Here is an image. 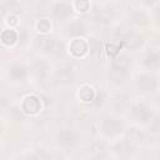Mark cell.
I'll list each match as a JSON object with an SVG mask.
<instances>
[{
	"label": "cell",
	"instance_id": "52a82bcc",
	"mask_svg": "<svg viewBox=\"0 0 160 160\" xmlns=\"http://www.w3.org/2000/svg\"><path fill=\"white\" fill-rule=\"evenodd\" d=\"M42 99L38 94H25L20 102L19 109L25 116H35L42 110Z\"/></svg>",
	"mask_w": 160,
	"mask_h": 160
},
{
	"label": "cell",
	"instance_id": "8992f818",
	"mask_svg": "<svg viewBox=\"0 0 160 160\" xmlns=\"http://www.w3.org/2000/svg\"><path fill=\"white\" fill-rule=\"evenodd\" d=\"M35 48L44 55H56L64 49L60 40L51 35H38Z\"/></svg>",
	"mask_w": 160,
	"mask_h": 160
},
{
	"label": "cell",
	"instance_id": "7402d4cb",
	"mask_svg": "<svg viewBox=\"0 0 160 160\" xmlns=\"http://www.w3.org/2000/svg\"><path fill=\"white\" fill-rule=\"evenodd\" d=\"M52 29H54V24L50 18L42 16L34 22V30L38 35H50Z\"/></svg>",
	"mask_w": 160,
	"mask_h": 160
},
{
	"label": "cell",
	"instance_id": "277c9868",
	"mask_svg": "<svg viewBox=\"0 0 160 160\" xmlns=\"http://www.w3.org/2000/svg\"><path fill=\"white\" fill-rule=\"evenodd\" d=\"M135 89L144 95H152L159 89V76L158 72L141 70L134 78Z\"/></svg>",
	"mask_w": 160,
	"mask_h": 160
},
{
	"label": "cell",
	"instance_id": "5bb4252c",
	"mask_svg": "<svg viewBox=\"0 0 160 160\" xmlns=\"http://www.w3.org/2000/svg\"><path fill=\"white\" fill-rule=\"evenodd\" d=\"M52 78L58 85H61V86L70 85L75 79L74 68L70 64H61L54 70Z\"/></svg>",
	"mask_w": 160,
	"mask_h": 160
},
{
	"label": "cell",
	"instance_id": "30bf717a",
	"mask_svg": "<svg viewBox=\"0 0 160 160\" xmlns=\"http://www.w3.org/2000/svg\"><path fill=\"white\" fill-rule=\"evenodd\" d=\"M28 68H29V72H30V76L32 79H35L36 81L41 82L44 81L48 75H49V70H50V66H49V62L41 58V56H35L32 58L29 64H28Z\"/></svg>",
	"mask_w": 160,
	"mask_h": 160
},
{
	"label": "cell",
	"instance_id": "9c48e42d",
	"mask_svg": "<svg viewBox=\"0 0 160 160\" xmlns=\"http://www.w3.org/2000/svg\"><path fill=\"white\" fill-rule=\"evenodd\" d=\"M66 50L74 59H82L90 54V40H88L85 36L70 38Z\"/></svg>",
	"mask_w": 160,
	"mask_h": 160
},
{
	"label": "cell",
	"instance_id": "ffe728a7",
	"mask_svg": "<svg viewBox=\"0 0 160 160\" xmlns=\"http://www.w3.org/2000/svg\"><path fill=\"white\" fill-rule=\"evenodd\" d=\"M122 140H124L128 150L130 151V150H138L141 146V144L144 142L145 136L140 130H131L130 132H128L125 135V138Z\"/></svg>",
	"mask_w": 160,
	"mask_h": 160
},
{
	"label": "cell",
	"instance_id": "4316f807",
	"mask_svg": "<svg viewBox=\"0 0 160 160\" xmlns=\"http://www.w3.org/2000/svg\"><path fill=\"white\" fill-rule=\"evenodd\" d=\"M10 109V101H9V98L0 94V115L5 114L6 111H9Z\"/></svg>",
	"mask_w": 160,
	"mask_h": 160
},
{
	"label": "cell",
	"instance_id": "8fae6325",
	"mask_svg": "<svg viewBox=\"0 0 160 160\" xmlns=\"http://www.w3.org/2000/svg\"><path fill=\"white\" fill-rule=\"evenodd\" d=\"M50 14L52 19H55L58 22H61V24L66 22L74 16V11L70 1H64V0L55 1L50 8Z\"/></svg>",
	"mask_w": 160,
	"mask_h": 160
},
{
	"label": "cell",
	"instance_id": "d4e9b609",
	"mask_svg": "<svg viewBox=\"0 0 160 160\" xmlns=\"http://www.w3.org/2000/svg\"><path fill=\"white\" fill-rule=\"evenodd\" d=\"M89 150H91L90 156L94 158V159H102V158L108 156V154H106L108 149L105 148V145L102 142H94Z\"/></svg>",
	"mask_w": 160,
	"mask_h": 160
},
{
	"label": "cell",
	"instance_id": "5b68a950",
	"mask_svg": "<svg viewBox=\"0 0 160 160\" xmlns=\"http://www.w3.org/2000/svg\"><path fill=\"white\" fill-rule=\"evenodd\" d=\"M54 140L60 149L65 151H71L80 146L82 141V136L79 130L72 129V128H65V129L59 130L55 134Z\"/></svg>",
	"mask_w": 160,
	"mask_h": 160
},
{
	"label": "cell",
	"instance_id": "603a6c76",
	"mask_svg": "<svg viewBox=\"0 0 160 160\" xmlns=\"http://www.w3.org/2000/svg\"><path fill=\"white\" fill-rule=\"evenodd\" d=\"M124 48L122 42L119 40H111L109 42L105 44L104 46V52L108 58H110V60H112L114 58H116L119 54H121V49Z\"/></svg>",
	"mask_w": 160,
	"mask_h": 160
},
{
	"label": "cell",
	"instance_id": "83f0119b",
	"mask_svg": "<svg viewBox=\"0 0 160 160\" xmlns=\"http://www.w3.org/2000/svg\"><path fill=\"white\" fill-rule=\"evenodd\" d=\"M4 130H5V128H4V125H2L1 122H0V136H1L2 134H4Z\"/></svg>",
	"mask_w": 160,
	"mask_h": 160
},
{
	"label": "cell",
	"instance_id": "ac0fdd59",
	"mask_svg": "<svg viewBox=\"0 0 160 160\" xmlns=\"http://www.w3.org/2000/svg\"><path fill=\"white\" fill-rule=\"evenodd\" d=\"M76 96L79 99V101H81L82 104H92L96 101V96L98 92L96 90L89 85V84H82L76 90Z\"/></svg>",
	"mask_w": 160,
	"mask_h": 160
},
{
	"label": "cell",
	"instance_id": "44dd1931",
	"mask_svg": "<svg viewBox=\"0 0 160 160\" xmlns=\"http://www.w3.org/2000/svg\"><path fill=\"white\" fill-rule=\"evenodd\" d=\"M114 18V9L110 6H100L96 8L91 15L92 21L98 22V24H105L109 22L111 19Z\"/></svg>",
	"mask_w": 160,
	"mask_h": 160
},
{
	"label": "cell",
	"instance_id": "484cf974",
	"mask_svg": "<svg viewBox=\"0 0 160 160\" xmlns=\"http://www.w3.org/2000/svg\"><path fill=\"white\" fill-rule=\"evenodd\" d=\"M4 22L6 28H16L19 25V15H15V14L6 15L4 18Z\"/></svg>",
	"mask_w": 160,
	"mask_h": 160
},
{
	"label": "cell",
	"instance_id": "9a60e30c",
	"mask_svg": "<svg viewBox=\"0 0 160 160\" xmlns=\"http://www.w3.org/2000/svg\"><path fill=\"white\" fill-rule=\"evenodd\" d=\"M141 65H142L144 70L158 72L159 65H160V52H159V49L158 48H154V49L150 48L149 50H146L142 54Z\"/></svg>",
	"mask_w": 160,
	"mask_h": 160
},
{
	"label": "cell",
	"instance_id": "7c38bea8",
	"mask_svg": "<svg viewBox=\"0 0 160 160\" xmlns=\"http://www.w3.org/2000/svg\"><path fill=\"white\" fill-rule=\"evenodd\" d=\"M88 31V26L84 19L81 18H71L66 22L62 24V34L66 38H76V36H84Z\"/></svg>",
	"mask_w": 160,
	"mask_h": 160
},
{
	"label": "cell",
	"instance_id": "cb8c5ba5",
	"mask_svg": "<svg viewBox=\"0 0 160 160\" xmlns=\"http://www.w3.org/2000/svg\"><path fill=\"white\" fill-rule=\"evenodd\" d=\"M70 4H71L74 14L86 15L91 10V1L90 0H72Z\"/></svg>",
	"mask_w": 160,
	"mask_h": 160
},
{
	"label": "cell",
	"instance_id": "6da1fadb",
	"mask_svg": "<svg viewBox=\"0 0 160 160\" xmlns=\"http://www.w3.org/2000/svg\"><path fill=\"white\" fill-rule=\"evenodd\" d=\"M126 119L134 125H148L158 114L152 110V108L144 101H131L130 106L124 114Z\"/></svg>",
	"mask_w": 160,
	"mask_h": 160
},
{
	"label": "cell",
	"instance_id": "4fadbf2b",
	"mask_svg": "<svg viewBox=\"0 0 160 160\" xmlns=\"http://www.w3.org/2000/svg\"><path fill=\"white\" fill-rule=\"evenodd\" d=\"M109 104L114 115H124L131 104V98L124 91H118L111 96Z\"/></svg>",
	"mask_w": 160,
	"mask_h": 160
},
{
	"label": "cell",
	"instance_id": "f1b7e54d",
	"mask_svg": "<svg viewBox=\"0 0 160 160\" xmlns=\"http://www.w3.org/2000/svg\"><path fill=\"white\" fill-rule=\"evenodd\" d=\"M122 1H126V0H122Z\"/></svg>",
	"mask_w": 160,
	"mask_h": 160
},
{
	"label": "cell",
	"instance_id": "ba28073f",
	"mask_svg": "<svg viewBox=\"0 0 160 160\" xmlns=\"http://www.w3.org/2000/svg\"><path fill=\"white\" fill-rule=\"evenodd\" d=\"M5 74L8 80L12 84H24L30 78L28 65L20 61H14L9 64L5 70Z\"/></svg>",
	"mask_w": 160,
	"mask_h": 160
},
{
	"label": "cell",
	"instance_id": "e0dca14e",
	"mask_svg": "<svg viewBox=\"0 0 160 160\" xmlns=\"http://www.w3.org/2000/svg\"><path fill=\"white\" fill-rule=\"evenodd\" d=\"M20 40V32L16 28H5L0 31V44L5 48L15 46Z\"/></svg>",
	"mask_w": 160,
	"mask_h": 160
},
{
	"label": "cell",
	"instance_id": "3957f363",
	"mask_svg": "<svg viewBox=\"0 0 160 160\" xmlns=\"http://www.w3.org/2000/svg\"><path fill=\"white\" fill-rule=\"evenodd\" d=\"M129 74V60L119 54L116 58H114L106 70V78L110 85L112 86H120L125 82Z\"/></svg>",
	"mask_w": 160,
	"mask_h": 160
},
{
	"label": "cell",
	"instance_id": "d6986e66",
	"mask_svg": "<svg viewBox=\"0 0 160 160\" xmlns=\"http://www.w3.org/2000/svg\"><path fill=\"white\" fill-rule=\"evenodd\" d=\"M22 12V5L19 0H1L0 1V18L4 19L6 15L15 14L20 15Z\"/></svg>",
	"mask_w": 160,
	"mask_h": 160
},
{
	"label": "cell",
	"instance_id": "2e32d148",
	"mask_svg": "<svg viewBox=\"0 0 160 160\" xmlns=\"http://www.w3.org/2000/svg\"><path fill=\"white\" fill-rule=\"evenodd\" d=\"M128 24H130L136 29H142L151 24V16L144 9H135L129 14Z\"/></svg>",
	"mask_w": 160,
	"mask_h": 160
},
{
	"label": "cell",
	"instance_id": "7a4b0ae2",
	"mask_svg": "<svg viewBox=\"0 0 160 160\" xmlns=\"http://www.w3.org/2000/svg\"><path fill=\"white\" fill-rule=\"evenodd\" d=\"M99 132L100 135L110 141H115L120 139L125 134V126L122 120L118 115H106L99 122Z\"/></svg>",
	"mask_w": 160,
	"mask_h": 160
}]
</instances>
